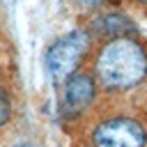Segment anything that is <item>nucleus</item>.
I'll return each instance as SVG.
<instances>
[{"mask_svg":"<svg viewBox=\"0 0 147 147\" xmlns=\"http://www.w3.org/2000/svg\"><path fill=\"white\" fill-rule=\"evenodd\" d=\"M94 78L106 92H129L147 78V46L138 37L103 41L94 57Z\"/></svg>","mask_w":147,"mask_h":147,"instance_id":"obj_1","label":"nucleus"},{"mask_svg":"<svg viewBox=\"0 0 147 147\" xmlns=\"http://www.w3.org/2000/svg\"><path fill=\"white\" fill-rule=\"evenodd\" d=\"M87 147H147V126L131 113L103 115L90 126Z\"/></svg>","mask_w":147,"mask_h":147,"instance_id":"obj_2","label":"nucleus"},{"mask_svg":"<svg viewBox=\"0 0 147 147\" xmlns=\"http://www.w3.org/2000/svg\"><path fill=\"white\" fill-rule=\"evenodd\" d=\"M92 48V37L87 30H74L64 37H60L48 51H46V71L53 83H67L80 62L85 60L87 51Z\"/></svg>","mask_w":147,"mask_h":147,"instance_id":"obj_3","label":"nucleus"},{"mask_svg":"<svg viewBox=\"0 0 147 147\" xmlns=\"http://www.w3.org/2000/svg\"><path fill=\"white\" fill-rule=\"evenodd\" d=\"M96 99V78L90 71H76L67 83L62 92V110L69 117L83 115L90 110V106Z\"/></svg>","mask_w":147,"mask_h":147,"instance_id":"obj_4","label":"nucleus"},{"mask_svg":"<svg viewBox=\"0 0 147 147\" xmlns=\"http://www.w3.org/2000/svg\"><path fill=\"white\" fill-rule=\"evenodd\" d=\"M92 30L99 32V34H103V37L115 39V37H126L129 32H136V25H133L126 16H119V14H106V16H101V18L92 25Z\"/></svg>","mask_w":147,"mask_h":147,"instance_id":"obj_5","label":"nucleus"},{"mask_svg":"<svg viewBox=\"0 0 147 147\" xmlns=\"http://www.w3.org/2000/svg\"><path fill=\"white\" fill-rule=\"evenodd\" d=\"M9 117H11V103H9V96H7L5 87L0 85V126L7 124Z\"/></svg>","mask_w":147,"mask_h":147,"instance_id":"obj_6","label":"nucleus"},{"mask_svg":"<svg viewBox=\"0 0 147 147\" xmlns=\"http://www.w3.org/2000/svg\"><path fill=\"white\" fill-rule=\"evenodd\" d=\"M80 5H85V7H96V5H101L103 0H78Z\"/></svg>","mask_w":147,"mask_h":147,"instance_id":"obj_7","label":"nucleus"},{"mask_svg":"<svg viewBox=\"0 0 147 147\" xmlns=\"http://www.w3.org/2000/svg\"><path fill=\"white\" fill-rule=\"evenodd\" d=\"M11 147H39V145H34V142H16Z\"/></svg>","mask_w":147,"mask_h":147,"instance_id":"obj_8","label":"nucleus"},{"mask_svg":"<svg viewBox=\"0 0 147 147\" xmlns=\"http://www.w3.org/2000/svg\"><path fill=\"white\" fill-rule=\"evenodd\" d=\"M136 2H140V5H145V7H147V0H136Z\"/></svg>","mask_w":147,"mask_h":147,"instance_id":"obj_9","label":"nucleus"}]
</instances>
